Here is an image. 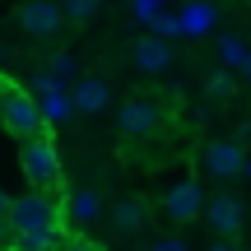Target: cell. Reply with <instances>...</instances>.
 <instances>
[{
	"label": "cell",
	"mask_w": 251,
	"mask_h": 251,
	"mask_svg": "<svg viewBox=\"0 0 251 251\" xmlns=\"http://www.w3.org/2000/svg\"><path fill=\"white\" fill-rule=\"evenodd\" d=\"M19 163H24V177H28L33 191H56L61 186V153H56V144L47 135L19 144Z\"/></svg>",
	"instance_id": "1"
},
{
	"label": "cell",
	"mask_w": 251,
	"mask_h": 251,
	"mask_svg": "<svg viewBox=\"0 0 251 251\" xmlns=\"http://www.w3.org/2000/svg\"><path fill=\"white\" fill-rule=\"evenodd\" d=\"M0 121H5V130L14 135L19 144L47 135V117H42V107H37V98L33 93H19V89H9L5 98H0Z\"/></svg>",
	"instance_id": "2"
},
{
	"label": "cell",
	"mask_w": 251,
	"mask_h": 251,
	"mask_svg": "<svg viewBox=\"0 0 251 251\" xmlns=\"http://www.w3.org/2000/svg\"><path fill=\"white\" fill-rule=\"evenodd\" d=\"M61 224V205L51 191H28L9 205V228L14 233H37V228H56Z\"/></svg>",
	"instance_id": "3"
},
{
	"label": "cell",
	"mask_w": 251,
	"mask_h": 251,
	"mask_svg": "<svg viewBox=\"0 0 251 251\" xmlns=\"http://www.w3.org/2000/svg\"><path fill=\"white\" fill-rule=\"evenodd\" d=\"M200 163H205V172H209V177H219V181L247 177V168H251L237 140H209V144H205V153H200Z\"/></svg>",
	"instance_id": "4"
},
{
	"label": "cell",
	"mask_w": 251,
	"mask_h": 251,
	"mask_svg": "<svg viewBox=\"0 0 251 251\" xmlns=\"http://www.w3.org/2000/svg\"><path fill=\"white\" fill-rule=\"evenodd\" d=\"M117 126H121L126 140H144V135H153L163 126V107L149 98H126L121 112H117Z\"/></svg>",
	"instance_id": "5"
},
{
	"label": "cell",
	"mask_w": 251,
	"mask_h": 251,
	"mask_svg": "<svg viewBox=\"0 0 251 251\" xmlns=\"http://www.w3.org/2000/svg\"><path fill=\"white\" fill-rule=\"evenodd\" d=\"M14 19H19V28H24L28 37H56L61 24H65L56 0H24V5L14 9Z\"/></svg>",
	"instance_id": "6"
},
{
	"label": "cell",
	"mask_w": 251,
	"mask_h": 251,
	"mask_svg": "<svg viewBox=\"0 0 251 251\" xmlns=\"http://www.w3.org/2000/svg\"><path fill=\"white\" fill-rule=\"evenodd\" d=\"M205 224L214 228L219 237H237V233H242V224H247L242 200L228 196V191H224V196H209V200H205Z\"/></svg>",
	"instance_id": "7"
},
{
	"label": "cell",
	"mask_w": 251,
	"mask_h": 251,
	"mask_svg": "<svg viewBox=\"0 0 251 251\" xmlns=\"http://www.w3.org/2000/svg\"><path fill=\"white\" fill-rule=\"evenodd\" d=\"M163 209H168L172 224H191V219L205 214V191H200L196 181H177V186H168V196H163Z\"/></svg>",
	"instance_id": "8"
},
{
	"label": "cell",
	"mask_w": 251,
	"mask_h": 251,
	"mask_svg": "<svg viewBox=\"0 0 251 251\" xmlns=\"http://www.w3.org/2000/svg\"><path fill=\"white\" fill-rule=\"evenodd\" d=\"M144 219H149V205H144V196H117V205L107 209V224L117 228V233H140Z\"/></svg>",
	"instance_id": "9"
},
{
	"label": "cell",
	"mask_w": 251,
	"mask_h": 251,
	"mask_svg": "<svg viewBox=\"0 0 251 251\" xmlns=\"http://www.w3.org/2000/svg\"><path fill=\"white\" fill-rule=\"evenodd\" d=\"M130 61H135V70H144V75H163L172 65V47L163 42V37H140Z\"/></svg>",
	"instance_id": "10"
},
{
	"label": "cell",
	"mask_w": 251,
	"mask_h": 251,
	"mask_svg": "<svg viewBox=\"0 0 251 251\" xmlns=\"http://www.w3.org/2000/svg\"><path fill=\"white\" fill-rule=\"evenodd\" d=\"M61 214L70 219L75 228H89V224H98V219H102V200H98V191H75V196H65Z\"/></svg>",
	"instance_id": "11"
},
{
	"label": "cell",
	"mask_w": 251,
	"mask_h": 251,
	"mask_svg": "<svg viewBox=\"0 0 251 251\" xmlns=\"http://www.w3.org/2000/svg\"><path fill=\"white\" fill-rule=\"evenodd\" d=\"M70 102H75V112H84V117H89V112H102L112 102V84L98 79V75H93V79H79L75 93H70Z\"/></svg>",
	"instance_id": "12"
},
{
	"label": "cell",
	"mask_w": 251,
	"mask_h": 251,
	"mask_svg": "<svg viewBox=\"0 0 251 251\" xmlns=\"http://www.w3.org/2000/svg\"><path fill=\"white\" fill-rule=\"evenodd\" d=\"M14 247L19 251H61V224L56 228H37V233H14Z\"/></svg>",
	"instance_id": "13"
},
{
	"label": "cell",
	"mask_w": 251,
	"mask_h": 251,
	"mask_svg": "<svg viewBox=\"0 0 251 251\" xmlns=\"http://www.w3.org/2000/svg\"><path fill=\"white\" fill-rule=\"evenodd\" d=\"M61 14H65V24H89L93 14H98V0H61Z\"/></svg>",
	"instance_id": "14"
},
{
	"label": "cell",
	"mask_w": 251,
	"mask_h": 251,
	"mask_svg": "<svg viewBox=\"0 0 251 251\" xmlns=\"http://www.w3.org/2000/svg\"><path fill=\"white\" fill-rule=\"evenodd\" d=\"M33 93H42V102H47V98H61V79H56L51 70H47V75L37 70V75H33Z\"/></svg>",
	"instance_id": "15"
},
{
	"label": "cell",
	"mask_w": 251,
	"mask_h": 251,
	"mask_svg": "<svg viewBox=\"0 0 251 251\" xmlns=\"http://www.w3.org/2000/svg\"><path fill=\"white\" fill-rule=\"evenodd\" d=\"M51 75H56V79L75 75V61H70V51H51Z\"/></svg>",
	"instance_id": "16"
},
{
	"label": "cell",
	"mask_w": 251,
	"mask_h": 251,
	"mask_svg": "<svg viewBox=\"0 0 251 251\" xmlns=\"http://www.w3.org/2000/svg\"><path fill=\"white\" fill-rule=\"evenodd\" d=\"M144 251H191V247L181 242V237H153V242L144 247Z\"/></svg>",
	"instance_id": "17"
},
{
	"label": "cell",
	"mask_w": 251,
	"mask_h": 251,
	"mask_svg": "<svg viewBox=\"0 0 251 251\" xmlns=\"http://www.w3.org/2000/svg\"><path fill=\"white\" fill-rule=\"evenodd\" d=\"M186 28H196V33L209 28V14H205V9H186Z\"/></svg>",
	"instance_id": "18"
},
{
	"label": "cell",
	"mask_w": 251,
	"mask_h": 251,
	"mask_svg": "<svg viewBox=\"0 0 251 251\" xmlns=\"http://www.w3.org/2000/svg\"><path fill=\"white\" fill-rule=\"evenodd\" d=\"M219 51H224V61H228V65H237V61H242V42H224Z\"/></svg>",
	"instance_id": "19"
},
{
	"label": "cell",
	"mask_w": 251,
	"mask_h": 251,
	"mask_svg": "<svg viewBox=\"0 0 251 251\" xmlns=\"http://www.w3.org/2000/svg\"><path fill=\"white\" fill-rule=\"evenodd\" d=\"M224 89H228V75H214V79H209V93H214V98H224Z\"/></svg>",
	"instance_id": "20"
},
{
	"label": "cell",
	"mask_w": 251,
	"mask_h": 251,
	"mask_svg": "<svg viewBox=\"0 0 251 251\" xmlns=\"http://www.w3.org/2000/svg\"><path fill=\"white\" fill-rule=\"evenodd\" d=\"M209 251H237V242H233V237H219V242L209 247Z\"/></svg>",
	"instance_id": "21"
},
{
	"label": "cell",
	"mask_w": 251,
	"mask_h": 251,
	"mask_svg": "<svg viewBox=\"0 0 251 251\" xmlns=\"http://www.w3.org/2000/svg\"><path fill=\"white\" fill-rule=\"evenodd\" d=\"M61 251H98V247H93V242H65Z\"/></svg>",
	"instance_id": "22"
},
{
	"label": "cell",
	"mask_w": 251,
	"mask_h": 251,
	"mask_svg": "<svg viewBox=\"0 0 251 251\" xmlns=\"http://www.w3.org/2000/svg\"><path fill=\"white\" fill-rule=\"evenodd\" d=\"M9 205H14V200H9L5 191H0V219H9Z\"/></svg>",
	"instance_id": "23"
},
{
	"label": "cell",
	"mask_w": 251,
	"mask_h": 251,
	"mask_svg": "<svg viewBox=\"0 0 251 251\" xmlns=\"http://www.w3.org/2000/svg\"><path fill=\"white\" fill-rule=\"evenodd\" d=\"M5 93H9V84H5V79H0V98H5Z\"/></svg>",
	"instance_id": "24"
}]
</instances>
